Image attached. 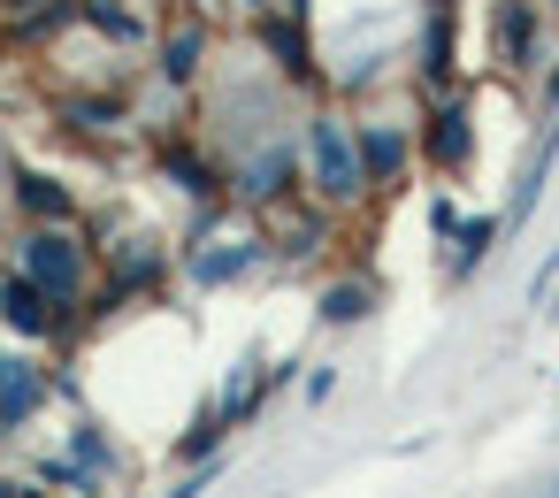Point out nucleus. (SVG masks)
Here are the masks:
<instances>
[{"label": "nucleus", "mask_w": 559, "mask_h": 498, "mask_svg": "<svg viewBox=\"0 0 559 498\" xmlns=\"http://www.w3.org/2000/svg\"><path fill=\"white\" fill-rule=\"evenodd\" d=\"M353 146H360V177H368V185H399V169L414 162L406 123H360V131H353Z\"/></svg>", "instance_id": "nucleus-6"}, {"label": "nucleus", "mask_w": 559, "mask_h": 498, "mask_svg": "<svg viewBox=\"0 0 559 498\" xmlns=\"http://www.w3.org/2000/svg\"><path fill=\"white\" fill-rule=\"evenodd\" d=\"M536 498H559V475H551V483H536Z\"/></svg>", "instance_id": "nucleus-25"}, {"label": "nucleus", "mask_w": 559, "mask_h": 498, "mask_svg": "<svg viewBox=\"0 0 559 498\" xmlns=\"http://www.w3.org/2000/svg\"><path fill=\"white\" fill-rule=\"evenodd\" d=\"M368 315H376V284H337V292H322V322H330V330L368 322Z\"/></svg>", "instance_id": "nucleus-14"}, {"label": "nucleus", "mask_w": 559, "mask_h": 498, "mask_svg": "<svg viewBox=\"0 0 559 498\" xmlns=\"http://www.w3.org/2000/svg\"><path fill=\"white\" fill-rule=\"evenodd\" d=\"M544 315H551V322H559V284H551V299H544Z\"/></svg>", "instance_id": "nucleus-24"}, {"label": "nucleus", "mask_w": 559, "mask_h": 498, "mask_svg": "<svg viewBox=\"0 0 559 498\" xmlns=\"http://www.w3.org/2000/svg\"><path fill=\"white\" fill-rule=\"evenodd\" d=\"M292 169H299V154H292V139H276V146H253L230 185H238L246 208H276V200L292 192Z\"/></svg>", "instance_id": "nucleus-3"}, {"label": "nucleus", "mask_w": 559, "mask_h": 498, "mask_svg": "<svg viewBox=\"0 0 559 498\" xmlns=\"http://www.w3.org/2000/svg\"><path fill=\"white\" fill-rule=\"evenodd\" d=\"M162 177H169L177 192H192V200H215V169H207L200 154H185V146H169V154H162Z\"/></svg>", "instance_id": "nucleus-13"}, {"label": "nucleus", "mask_w": 559, "mask_h": 498, "mask_svg": "<svg viewBox=\"0 0 559 498\" xmlns=\"http://www.w3.org/2000/svg\"><path fill=\"white\" fill-rule=\"evenodd\" d=\"M24 276L70 307V299L85 292V253H78V238H62V230H32V238H24Z\"/></svg>", "instance_id": "nucleus-2"}, {"label": "nucleus", "mask_w": 559, "mask_h": 498, "mask_svg": "<svg viewBox=\"0 0 559 498\" xmlns=\"http://www.w3.org/2000/svg\"><path fill=\"white\" fill-rule=\"evenodd\" d=\"M207 483H215V460H200V467H192V475H185V483H177V490H169V498H200V490H207Z\"/></svg>", "instance_id": "nucleus-22"}, {"label": "nucleus", "mask_w": 559, "mask_h": 498, "mask_svg": "<svg viewBox=\"0 0 559 498\" xmlns=\"http://www.w3.org/2000/svg\"><path fill=\"white\" fill-rule=\"evenodd\" d=\"M307 154H314V192L330 200V208H353L360 192H368V177H360V146H353V131H345V116H307Z\"/></svg>", "instance_id": "nucleus-1"}, {"label": "nucleus", "mask_w": 559, "mask_h": 498, "mask_svg": "<svg viewBox=\"0 0 559 498\" xmlns=\"http://www.w3.org/2000/svg\"><path fill=\"white\" fill-rule=\"evenodd\" d=\"M200 55H207V24L185 16V24L162 39V78H169V85H192V78H200Z\"/></svg>", "instance_id": "nucleus-11"}, {"label": "nucleus", "mask_w": 559, "mask_h": 498, "mask_svg": "<svg viewBox=\"0 0 559 498\" xmlns=\"http://www.w3.org/2000/svg\"><path fill=\"white\" fill-rule=\"evenodd\" d=\"M421 154H429L437 169H467L475 131H467V100H460V93H444V100H437V116H429V131H421Z\"/></svg>", "instance_id": "nucleus-5"}, {"label": "nucleus", "mask_w": 559, "mask_h": 498, "mask_svg": "<svg viewBox=\"0 0 559 498\" xmlns=\"http://www.w3.org/2000/svg\"><path fill=\"white\" fill-rule=\"evenodd\" d=\"M85 24H93V32H108V39H123V47H139V39H146V24L123 9V0H85Z\"/></svg>", "instance_id": "nucleus-15"}, {"label": "nucleus", "mask_w": 559, "mask_h": 498, "mask_svg": "<svg viewBox=\"0 0 559 498\" xmlns=\"http://www.w3.org/2000/svg\"><path fill=\"white\" fill-rule=\"evenodd\" d=\"M55 307H62V299H55V292H39L32 276H9V284H0V315H9L24 337H47V330L62 322Z\"/></svg>", "instance_id": "nucleus-8"}, {"label": "nucleus", "mask_w": 559, "mask_h": 498, "mask_svg": "<svg viewBox=\"0 0 559 498\" xmlns=\"http://www.w3.org/2000/svg\"><path fill=\"white\" fill-rule=\"evenodd\" d=\"M429 230H437V238H460V215H452V200H429Z\"/></svg>", "instance_id": "nucleus-21"}, {"label": "nucleus", "mask_w": 559, "mask_h": 498, "mask_svg": "<svg viewBox=\"0 0 559 498\" xmlns=\"http://www.w3.org/2000/svg\"><path fill=\"white\" fill-rule=\"evenodd\" d=\"M238 9H253V16H261V9H269V0H238Z\"/></svg>", "instance_id": "nucleus-26"}, {"label": "nucleus", "mask_w": 559, "mask_h": 498, "mask_svg": "<svg viewBox=\"0 0 559 498\" xmlns=\"http://www.w3.org/2000/svg\"><path fill=\"white\" fill-rule=\"evenodd\" d=\"M253 32H261V47L276 55L284 85H307V78H314V62H307V24H299V16H261Z\"/></svg>", "instance_id": "nucleus-9"}, {"label": "nucleus", "mask_w": 559, "mask_h": 498, "mask_svg": "<svg viewBox=\"0 0 559 498\" xmlns=\"http://www.w3.org/2000/svg\"><path fill=\"white\" fill-rule=\"evenodd\" d=\"M116 276H123V292L154 284V276H162V253H146V238H131V253L116 246Z\"/></svg>", "instance_id": "nucleus-17"}, {"label": "nucleus", "mask_w": 559, "mask_h": 498, "mask_svg": "<svg viewBox=\"0 0 559 498\" xmlns=\"http://www.w3.org/2000/svg\"><path fill=\"white\" fill-rule=\"evenodd\" d=\"M490 62L498 70L536 62V0H490Z\"/></svg>", "instance_id": "nucleus-4"}, {"label": "nucleus", "mask_w": 559, "mask_h": 498, "mask_svg": "<svg viewBox=\"0 0 559 498\" xmlns=\"http://www.w3.org/2000/svg\"><path fill=\"white\" fill-rule=\"evenodd\" d=\"M246 269H261V238H238V246L192 253V284H238Z\"/></svg>", "instance_id": "nucleus-12"}, {"label": "nucleus", "mask_w": 559, "mask_h": 498, "mask_svg": "<svg viewBox=\"0 0 559 498\" xmlns=\"http://www.w3.org/2000/svg\"><path fill=\"white\" fill-rule=\"evenodd\" d=\"M551 162H559V123H551V131H536V146L521 154V169H513V200H506V223H528V215H536Z\"/></svg>", "instance_id": "nucleus-7"}, {"label": "nucleus", "mask_w": 559, "mask_h": 498, "mask_svg": "<svg viewBox=\"0 0 559 498\" xmlns=\"http://www.w3.org/2000/svg\"><path fill=\"white\" fill-rule=\"evenodd\" d=\"M253 391H261V383L238 368V376H230V391H223V414H230V422H238V414H253Z\"/></svg>", "instance_id": "nucleus-20"}, {"label": "nucleus", "mask_w": 559, "mask_h": 498, "mask_svg": "<svg viewBox=\"0 0 559 498\" xmlns=\"http://www.w3.org/2000/svg\"><path fill=\"white\" fill-rule=\"evenodd\" d=\"M544 108H559V70H551V78H544Z\"/></svg>", "instance_id": "nucleus-23"}, {"label": "nucleus", "mask_w": 559, "mask_h": 498, "mask_svg": "<svg viewBox=\"0 0 559 498\" xmlns=\"http://www.w3.org/2000/svg\"><path fill=\"white\" fill-rule=\"evenodd\" d=\"M39 399H47V376L32 360H0V429H16Z\"/></svg>", "instance_id": "nucleus-10"}, {"label": "nucleus", "mask_w": 559, "mask_h": 498, "mask_svg": "<svg viewBox=\"0 0 559 498\" xmlns=\"http://www.w3.org/2000/svg\"><path fill=\"white\" fill-rule=\"evenodd\" d=\"M498 230H506L498 215H475V223H460V253H452V276H467V269H475V261H483V253L498 246Z\"/></svg>", "instance_id": "nucleus-16"}, {"label": "nucleus", "mask_w": 559, "mask_h": 498, "mask_svg": "<svg viewBox=\"0 0 559 498\" xmlns=\"http://www.w3.org/2000/svg\"><path fill=\"white\" fill-rule=\"evenodd\" d=\"M24 208H32V215H70V192H62L55 177H24Z\"/></svg>", "instance_id": "nucleus-18"}, {"label": "nucleus", "mask_w": 559, "mask_h": 498, "mask_svg": "<svg viewBox=\"0 0 559 498\" xmlns=\"http://www.w3.org/2000/svg\"><path fill=\"white\" fill-rule=\"evenodd\" d=\"M70 123H78V131H108V123H123V108H116V100H78Z\"/></svg>", "instance_id": "nucleus-19"}]
</instances>
